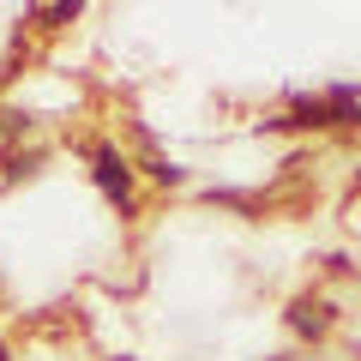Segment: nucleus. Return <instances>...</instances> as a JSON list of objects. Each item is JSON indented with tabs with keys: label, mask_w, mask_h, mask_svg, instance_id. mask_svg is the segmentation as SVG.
Wrapping results in <instances>:
<instances>
[{
	"label": "nucleus",
	"mask_w": 361,
	"mask_h": 361,
	"mask_svg": "<svg viewBox=\"0 0 361 361\" xmlns=\"http://www.w3.org/2000/svg\"><path fill=\"white\" fill-rule=\"evenodd\" d=\"M90 180H97V193H103L121 217H139V169L121 157V145H97V151H90Z\"/></svg>",
	"instance_id": "f257e3e1"
},
{
	"label": "nucleus",
	"mask_w": 361,
	"mask_h": 361,
	"mask_svg": "<svg viewBox=\"0 0 361 361\" xmlns=\"http://www.w3.org/2000/svg\"><path fill=\"white\" fill-rule=\"evenodd\" d=\"M283 325L301 337V343H325V337L337 331V301L319 295V289H301V295L283 307Z\"/></svg>",
	"instance_id": "f03ea898"
},
{
	"label": "nucleus",
	"mask_w": 361,
	"mask_h": 361,
	"mask_svg": "<svg viewBox=\"0 0 361 361\" xmlns=\"http://www.w3.org/2000/svg\"><path fill=\"white\" fill-rule=\"evenodd\" d=\"M139 175H145V180H157V187H187V169H180L175 157H145Z\"/></svg>",
	"instance_id": "7ed1b4c3"
},
{
	"label": "nucleus",
	"mask_w": 361,
	"mask_h": 361,
	"mask_svg": "<svg viewBox=\"0 0 361 361\" xmlns=\"http://www.w3.org/2000/svg\"><path fill=\"white\" fill-rule=\"evenodd\" d=\"M30 25H37V30H54V25H73V18H78V6H30Z\"/></svg>",
	"instance_id": "20e7f679"
},
{
	"label": "nucleus",
	"mask_w": 361,
	"mask_h": 361,
	"mask_svg": "<svg viewBox=\"0 0 361 361\" xmlns=\"http://www.w3.org/2000/svg\"><path fill=\"white\" fill-rule=\"evenodd\" d=\"M30 127H37L30 115H18V109H0V133H6V139H25Z\"/></svg>",
	"instance_id": "39448f33"
},
{
	"label": "nucleus",
	"mask_w": 361,
	"mask_h": 361,
	"mask_svg": "<svg viewBox=\"0 0 361 361\" xmlns=\"http://www.w3.org/2000/svg\"><path fill=\"white\" fill-rule=\"evenodd\" d=\"M319 265H325V271H331V277H343V271H355V265H349V259H343V253H325V259H319Z\"/></svg>",
	"instance_id": "423d86ee"
},
{
	"label": "nucleus",
	"mask_w": 361,
	"mask_h": 361,
	"mask_svg": "<svg viewBox=\"0 0 361 361\" xmlns=\"http://www.w3.org/2000/svg\"><path fill=\"white\" fill-rule=\"evenodd\" d=\"M0 361H6V343H0Z\"/></svg>",
	"instance_id": "0eeeda50"
},
{
	"label": "nucleus",
	"mask_w": 361,
	"mask_h": 361,
	"mask_svg": "<svg viewBox=\"0 0 361 361\" xmlns=\"http://www.w3.org/2000/svg\"><path fill=\"white\" fill-rule=\"evenodd\" d=\"M271 361H289V355H271Z\"/></svg>",
	"instance_id": "6e6552de"
},
{
	"label": "nucleus",
	"mask_w": 361,
	"mask_h": 361,
	"mask_svg": "<svg viewBox=\"0 0 361 361\" xmlns=\"http://www.w3.org/2000/svg\"><path fill=\"white\" fill-rule=\"evenodd\" d=\"M355 180H361V169H355Z\"/></svg>",
	"instance_id": "1a4fd4ad"
},
{
	"label": "nucleus",
	"mask_w": 361,
	"mask_h": 361,
	"mask_svg": "<svg viewBox=\"0 0 361 361\" xmlns=\"http://www.w3.org/2000/svg\"><path fill=\"white\" fill-rule=\"evenodd\" d=\"M127 361H133V355H127Z\"/></svg>",
	"instance_id": "9d476101"
}]
</instances>
